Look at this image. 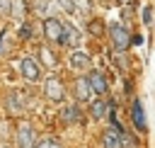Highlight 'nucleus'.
<instances>
[{
    "label": "nucleus",
    "mask_w": 155,
    "mask_h": 148,
    "mask_svg": "<svg viewBox=\"0 0 155 148\" xmlns=\"http://www.w3.org/2000/svg\"><path fill=\"white\" fill-rule=\"evenodd\" d=\"M7 107H10L15 114H19V112H22V92H12V95L7 97Z\"/></svg>",
    "instance_id": "obj_14"
},
{
    "label": "nucleus",
    "mask_w": 155,
    "mask_h": 148,
    "mask_svg": "<svg viewBox=\"0 0 155 148\" xmlns=\"http://www.w3.org/2000/svg\"><path fill=\"white\" fill-rule=\"evenodd\" d=\"M92 95H94V90L90 87L87 78H85V75L78 78V80H75V97H78V99H90Z\"/></svg>",
    "instance_id": "obj_9"
},
{
    "label": "nucleus",
    "mask_w": 155,
    "mask_h": 148,
    "mask_svg": "<svg viewBox=\"0 0 155 148\" xmlns=\"http://www.w3.org/2000/svg\"><path fill=\"white\" fill-rule=\"evenodd\" d=\"M2 36H5V32H0V46H2Z\"/></svg>",
    "instance_id": "obj_24"
},
{
    "label": "nucleus",
    "mask_w": 155,
    "mask_h": 148,
    "mask_svg": "<svg viewBox=\"0 0 155 148\" xmlns=\"http://www.w3.org/2000/svg\"><path fill=\"white\" fill-rule=\"evenodd\" d=\"M58 5H61V10H63V12H68V15H73V12H75L73 0H58Z\"/></svg>",
    "instance_id": "obj_17"
},
{
    "label": "nucleus",
    "mask_w": 155,
    "mask_h": 148,
    "mask_svg": "<svg viewBox=\"0 0 155 148\" xmlns=\"http://www.w3.org/2000/svg\"><path fill=\"white\" fill-rule=\"evenodd\" d=\"M109 36H111V44L116 51H126V46L131 44L128 39V32L124 24H109Z\"/></svg>",
    "instance_id": "obj_2"
},
{
    "label": "nucleus",
    "mask_w": 155,
    "mask_h": 148,
    "mask_svg": "<svg viewBox=\"0 0 155 148\" xmlns=\"http://www.w3.org/2000/svg\"><path fill=\"white\" fill-rule=\"evenodd\" d=\"M44 95H46L51 102H63V97H65L63 82H61L58 78H46V80H44Z\"/></svg>",
    "instance_id": "obj_4"
},
{
    "label": "nucleus",
    "mask_w": 155,
    "mask_h": 148,
    "mask_svg": "<svg viewBox=\"0 0 155 148\" xmlns=\"http://www.w3.org/2000/svg\"><path fill=\"white\" fill-rule=\"evenodd\" d=\"M70 66L78 68V70H82V68L90 66V56H87L85 51H73V56H70Z\"/></svg>",
    "instance_id": "obj_11"
},
{
    "label": "nucleus",
    "mask_w": 155,
    "mask_h": 148,
    "mask_svg": "<svg viewBox=\"0 0 155 148\" xmlns=\"http://www.w3.org/2000/svg\"><path fill=\"white\" fill-rule=\"evenodd\" d=\"M19 73H22V78H24V80H29V82H36V80L41 78L39 63H36L31 56H24V58L19 61Z\"/></svg>",
    "instance_id": "obj_3"
},
{
    "label": "nucleus",
    "mask_w": 155,
    "mask_h": 148,
    "mask_svg": "<svg viewBox=\"0 0 155 148\" xmlns=\"http://www.w3.org/2000/svg\"><path fill=\"white\" fill-rule=\"evenodd\" d=\"M87 82H90V87L97 92V95H107L109 92V85H107V78L99 73V70H92L90 75H87Z\"/></svg>",
    "instance_id": "obj_8"
},
{
    "label": "nucleus",
    "mask_w": 155,
    "mask_h": 148,
    "mask_svg": "<svg viewBox=\"0 0 155 148\" xmlns=\"http://www.w3.org/2000/svg\"><path fill=\"white\" fill-rule=\"evenodd\" d=\"M131 119H133V124H136V129H138V131H145V116H143V104H140L138 99H133V104H131Z\"/></svg>",
    "instance_id": "obj_10"
},
{
    "label": "nucleus",
    "mask_w": 155,
    "mask_h": 148,
    "mask_svg": "<svg viewBox=\"0 0 155 148\" xmlns=\"http://www.w3.org/2000/svg\"><path fill=\"white\" fill-rule=\"evenodd\" d=\"M17 148H36V143H34V129L27 121H22L19 129H17Z\"/></svg>",
    "instance_id": "obj_5"
},
{
    "label": "nucleus",
    "mask_w": 155,
    "mask_h": 148,
    "mask_svg": "<svg viewBox=\"0 0 155 148\" xmlns=\"http://www.w3.org/2000/svg\"><path fill=\"white\" fill-rule=\"evenodd\" d=\"M24 10H27V2L24 0H10V17H15L17 22L24 19Z\"/></svg>",
    "instance_id": "obj_12"
},
{
    "label": "nucleus",
    "mask_w": 155,
    "mask_h": 148,
    "mask_svg": "<svg viewBox=\"0 0 155 148\" xmlns=\"http://www.w3.org/2000/svg\"><path fill=\"white\" fill-rule=\"evenodd\" d=\"M61 34H63V22L56 17H46L44 19V36L48 41H61Z\"/></svg>",
    "instance_id": "obj_6"
},
{
    "label": "nucleus",
    "mask_w": 155,
    "mask_h": 148,
    "mask_svg": "<svg viewBox=\"0 0 155 148\" xmlns=\"http://www.w3.org/2000/svg\"><path fill=\"white\" fill-rule=\"evenodd\" d=\"M19 34H22V39H31V27H22Z\"/></svg>",
    "instance_id": "obj_21"
},
{
    "label": "nucleus",
    "mask_w": 155,
    "mask_h": 148,
    "mask_svg": "<svg viewBox=\"0 0 155 148\" xmlns=\"http://www.w3.org/2000/svg\"><path fill=\"white\" fill-rule=\"evenodd\" d=\"M104 114H107V102H104V99L92 102V116H94V119H102Z\"/></svg>",
    "instance_id": "obj_15"
},
{
    "label": "nucleus",
    "mask_w": 155,
    "mask_h": 148,
    "mask_svg": "<svg viewBox=\"0 0 155 148\" xmlns=\"http://www.w3.org/2000/svg\"><path fill=\"white\" fill-rule=\"evenodd\" d=\"M73 5H75V12H90V0H73Z\"/></svg>",
    "instance_id": "obj_16"
},
{
    "label": "nucleus",
    "mask_w": 155,
    "mask_h": 148,
    "mask_svg": "<svg viewBox=\"0 0 155 148\" xmlns=\"http://www.w3.org/2000/svg\"><path fill=\"white\" fill-rule=\"evenodd\" d=\"M36 148H61V146H58L53 138H44V141H39V143H36Z\"/></svg>",
    "instance_id": "obj_18"
},
{
    "label": "nucleus",
    "mask_w": 155,
    "mask_h": 148,
    "mask_svg": "<svg viewBox=\"0 0 155 148\" xmlns=\"http://www.w3.org/2000/svg\"><path fill=\"white\" fill-rule=\"evenodd\" d=\"M10 15V0H0V17Z\"/></svg>",
    "instance_id": "obj_20"
},
{
    "label": "nucleus",
    "mask_w": 155,
    "mask_h": 148,
    "mask_svg": "<svg viewBox=\"0 0 155 148\" xmlns=\"http://www.w3.org/2000/svg\"><path fill=\"white\" fill-rule=\"evenodd\" d=\"M90 29H92V32H99L102 27H99V22H92V24H90Z\"/></svg>",
    "instance_id": "obj_23"
},
{
    "label": "nucleus",
    "mask_w": 155,
    "mask_h": 148,
    "mask_svg": "<svg viewBox=\"0 0 155 148\" xmlns=\"http://www.w3.org/2000/svg\"><path fill=\"white\" fill-rule=\"evenodd\" d=\"M102 146L104 148H124V131L119 129V124L111 119V126L102 133Z\"/></svg>",
    "instance_id": "obj_1"
},
{
    "label": "nucleus",
    "mask_w": 155,
    "mask_h": 148,
    "mask_svg": "<svg viewBox=\"0 0 155 148\" xmlns=\"http://www.w3.org/2000/svg\"><path fill=\"white\" fill-rule=\"evenodd\" d=\"M41 56H44V61H46L48 66H53V63H56V58H53V53H51L48 49H41Z\"/></svg>",
    "instance_id": "obj_19"
},
{
    "label": "nucleus",
    "mask_w": 155,
    "mask_h": 148,
    "mask_svg": "<svg viewBox=\"0 0 155 148\" xmlns=\"http://www.w3.org/2000/svg\"><path fill=\"white\" fill-rule=\"evenodd\" d=\"M61 41L63 44H68V46H73V49H78L80 46V41H82V34L70 24V22H63V34H61Z\"/></svg>",
    "instance_id": "obj_7"
},
{
    "label": "nucleus",
    "mask_w": 155,
    "mask_h": 148,
    "mask_svg": "<svg viewBox=\"0 0 155 148\" xmlns=\"http://www.w3.org/2000/svg\"><path fill=\"white\" fill-rule=\"evenodd\" d=\"M143 19H145V24H150V19H153V17H150V7L143 10Z\"/></svg>",
    "instance_id": "obj_22"
},
{
    "label": "nucleus",
    "mask_w": 155,
    "mask_h": 148,
    "mask_svg": "<svg viewBox=\"0 0 155 148\" xmlns=\"http://www.w3.org/2000/svg\"><path fill=\"white\" fill-rule=\"evenodd\" d=\"M78 114H80V112H78V107H75V104H68V107H63V109H61V119H63L65 124L78 121Z\"/></svg>",
    "instance_id": "obj_13"
}]
</instances>
